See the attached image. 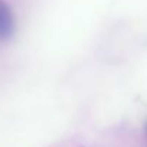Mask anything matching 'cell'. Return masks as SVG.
Wrapping results in <instances>:
<instances>
[{
	"label": "cell",
	"instance_id": "obj_1",
	"mask_svg": "<svg viewBox=\"0 0 147 147\" xmlns=\"http://www.w3.org/2000/svg\"><path fill=\"white\" fill-rule=\"evenodd\" d=\"M15 28V20L10 7L3 0H0V40H7Z\"/></svg>",
	"mask_w": 147,
	"mask_h": 147
},
{
	"label": "cell",
	"instance_id": "obj_2",
	"mask_svg": "<svg viewBox=\"0 0 147 147\" xmlns=\"http://www.w3.org/2000/svg\"><path fill=\"white\" fill-rule=\"evenodd\" d=\"M146 136H147V124H146Z\"/></svg>",
	"mask_w": 147,
	"mask_h": 147
}]
</instances>
